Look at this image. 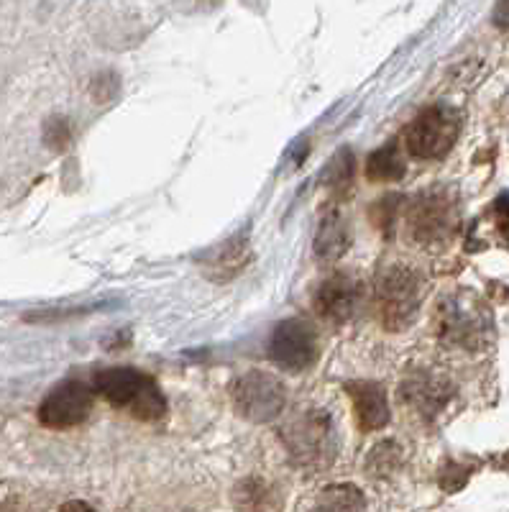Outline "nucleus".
Returning a JSON list of instances; mask_svg holds the SVG:
<instances>
[{
  "label": "nucleus",
  "mask_w": 509,
  "mask_h": 512,
  "mask_svg": "<svg viewBox=\"0 0 509 512\" xmlns=\"http://www.w3.org/2000/svg\"><path fill=\"white\" fill-rule=\"evenodd\" d=\"M346 392L353 400V410L364 431H379L389 423L387 390L376 382H348Z\"/></svg>",
  "instance_id": "9"
},
{
  "label": "nucleus",
  "mask_w": 509,
  "mask_h": 512,
  "mask_svg": "<svg viewBox=\"0 0 509 512\" xmlns=\"http://www.w3.org/2000/svg\"><path fill=\"white\" fill-rule=\"evenodd\" d=\"M376 305L384 328L400 331L417 313V282L407 269H389L376 287Z\"/></svg>",
  "instance_id": "6"
},
{
  "label": "nucleus",
  "mask_w": 509,
  "mask_h": 512,
  "mask_svg": "<svg viewBox=\"0 0 509 512\" xmlns=\"http://www.w3.org/2000/svg\"><path fill=\"white\" fill-rule=\"evenodd\" d=\"M366 177L371 182H397L405 177V159L397 152V146L389 144L376 149L369 159H366Z\"/></svg>",
  "instance_id": "12"
},
{
  "label": "nucleus",
  "mask_w": 509,
  "mask_h": 512,
  "mask_svg": "<svg viewBox=\"0 0 509 512\" xmlns=\"http://www.w3.org/2000/svg\"><path fill=\"white\" fill-rule=\"evenodd\" d=\"M497 210L504 218H509V195H502V198L497 200Z\"/></svg>",
  "instance_id": "17"
},
{
  "label": "nucleus",
  "mask_w": 509,
  "mask_h": 512,
  "mask_svg": "<svg viewBox=\"0 0 509 512\" xmlns=\"http://www.w3.org/2000/svg\"><path fill=\"white\" fill-rule=\"evenodd\" d=\"M93 390L82 382H62L54 387L39 405V423L64 431V428H75L85 423L90 410H93Z\"/></svg>",
  "instance_id": "7"
},
{
  "label": "nucleus",
  "mask_w": 509,
  "mask_h": 512,
  "mask_svg": "<svg viewBox=\"0 0 509 512\" xmlns=\"http://www.w3.org/2000/svg\"><path fill=\"white\" fill-rule=\"evenodd\" d=\"M458 139V118L446 105H433L410 123L405 134L407 154L417 159H443Z\"/></svg>",
  "instance_id": "3"
},
{
  "label": "nucleus",
  "mask_w": 509,
  "mask_h": 512,
  "mask_svg": "<svg viewBox=\"0 0 509 512\" xmlns=\"http://www.w3.org/2000/svg\"><path fill=\"white\" fill-rule=\"evenodd\" d=\"M269 356L287 372H305L318 361V333L307 320H282L269 341Z\"/></svg>",
  "instance_id": "5"
},
{
  "label": "nucleus",
  "mask_w": 509,
  "mask_h": 512,
  "mask_svg": "<svg viewBox=\"0 0 509 512\" xmlns=\"http://www.w3.org/2000/svg\"><path fill=\"white\" fill-rule=\"evenodd\" d=\"M310 512H369L366 497L353 484H330L313 502Z\"/></svg>",
  "instance_id": "11"
},
{
  "label": "nucleus",
  "mask_w": 509,
  "mask_h": 512,
  "mask_svg": "<svg viewBox=\"0 0 509 512\" xmlns=\"http://www.w3.org/2000/svg\"><path fill=\"white\" fill-rule=\"evenodd\" d=\"M351 246V231L341 213H330L320 223V231L315 236V254L323 259H338Z\"/></svg>",
  "instance_id": "10"
},
{
  "label": "nucleus",
  "mask_w": 509,
  "mask_h": 512,
  "mask_svg": "<svg viewBox=\"0 0 509 512\" xmlns=\"http://www.w3.org/2000/svg\"><path fill=\"white\" fill-rule=\"evenodd\" d=\"M295 464L302 469H323L336 456V431L333 423L320 410L300 415L282 431Z\"/></svg>",
  "instance_id": "2"
},
{
  "label": "nucleus",
  "mask_w": 509,
  "mask_h": 512,
  "mask_svg": "<svg viewBox=\"0 0 509 512\" xmlns=\"http://www.w3.org/2000/svg\"><path fill=\"white\" fill-rule=\"evenodd\" d=\"M95 390L116 408L128 410L139 420H159L167 413V400L149 374L118 367L95 374Z\"/></svg>",
  "instance_id": "1"
},
{
  "label": "nucleus",
  "mask_w": 509,
  "mask_h": 512,
  "mask_svg": "<svg viewBox=\"0 0 509 512\" xmlns=\"http://www.w3.org/2000/svg\"><path fill=\"white\" fill-rule=\"evenodd\" d=\"M361 287L351 274H333L315 292V310L333 323H346L359 305Z\"/></svg>",
  "instance_id": "8"
},
{
  "label": "nucleus",
  "mask_w": 509,
  "mask_h": 512,
  "mask_svg": "<svg viewBox=\"0 0 509 512\" xmlns=\"http://www.w3.org/2000/svg\"><path fill=\"white\" fill-rule=\"evenodd\" d=\"M236 505L246 512H277L279 497L274 495L272 487L261 482H246L238 487Z\"/></svg>",
  "instance_id": "13"
},
{
  "label": "nucleus",
  "mask_w": 509,
  "mask_h": 512,
  "mask_svg": "<svg viewBox=\"0 0 509 512\" xmlns=\"http://www.w3.org/2000/svg\"><path fill=\"white\" fill-rule=\"evenodd\" d=\"M287 392L282 382L269 372L243 374L233 384V405L246 420L254 423H269L284 410Z\"/></svg>",
  "instance_id": "4"
},
{
  "label": "nucleus",
  "mask_w": 509,
  "mask_h": 512,
  "mask_svg": "<svg viewBox=\"0 0 509 512\" xmlns=\"http://www.w3.org/2000/svg\"><path fill=\"white\" fill-rule=\"evenodd\" d=\"M44 136H47V144L52 146V149H64V146H67V141H70V131H67V123L64 121L49 123L47 131H44Z\"/></svg>",
  "instance_id": "14"
},
{
  "label": "nucleus",
  "mask_w": 509,
  "mask_h": 512,
  "mask_svg": "<svg viewBox=\"0 0 509 512\" xmlns=\"http://www.w3.org/2000/svg\"><path fill=\"white\" fill-rule=\"evenodd\" d=\"M494 26L509 29V0H499L497 8H494Z\"/></svg>",
  "instance_id": "15"
},
{
  "label": "nucleus",
  "mask_w": 509,
  "mask_h": 512,
  "mask_svg": "<svg viewBox=\"0 0 509 512\" xmlns=\"http://www.w3.org/2000/svg\"><path fill=\"white\" fill-rule=\"evenodd\" d=\"M59 512H98L95 507H90L87 502L82 500H70V502H64L62 507H59Z\"/></svg>",
  "instance_id": "16"
}]
</instances>
